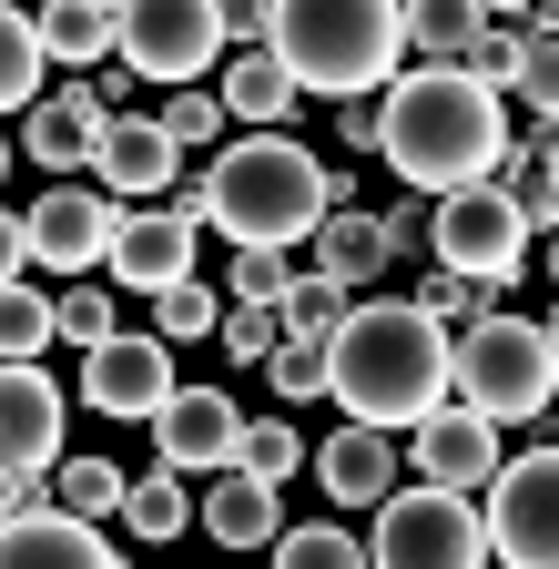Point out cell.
Returning <instances> with one entry per match:
<instances>
[{
	"label": "cell",
	"mask_w": 559,
	"mask_h": 569,
	"mask_svg": "<svg viewBox=\"0 0 559 569\" xmlns=\"http://www.w3.org/2000/svg\"><path fill=\"white\" fill-rule=\"evenodd\" d=\"M0 569H122V549L102 539V519H72L61 498H31V509L0 519Z\"/></svg>",
	"instance_id": "cell-13"
},
{
	"label": "cell",
	"mask_w": 559,
	"mask_h": 569,
	"mask_svg": "<svg viewBox=\"0 0 559 569\" xmlns=\"http://www.w3.org/2000/svg\"><path fill=\"white\" fill-rule=\"evenodd\" d=\"M224 468H244V478H296L306 468V438L286 417H264V427H234V458Z\"/></svg>",
	"instance_id": "cell-32"
},
{
	"label": "cell",
	"mask_w": 559,
	"mask_h": 569,
	"mask_svg": "<svg viewBox=\"0 0 559 569\" xmlns=\"http://www.w3.org/2000/svg\"><path fill=\"white\" fill-rule=\"evenodd\" d=\"M428 254L468 284H509L529 264V224L499 183H448V193H428Z\"/></svg>",
	"instance_id": "cell-7"
},
{
	"label": "cell",
	"mask_w": 559,
	"mask_h": 569,
	"mask_svg": "<svg viewBox=\"0 0 559 569\" xmlns=\"http://www.w3.org/2000/svg\"><path fill=\"white\" fill-rule=\"evenodd\" d=\"M21 112H31V122H21V153H31L41 173H82V163H92V132H102L92 82H82V92H51V102L31 92Z\"/></svg>",
	"instance_id": "cell-19"
},
{
	"label": "cell",
	"mask_w": 559,
	"mask_h": 569,
	"mask_svg": "<svg viewBox=\"0 0 559 569\" xmlns=\"http://www.w3.org/2000/svg\"><path fill=\"white\" fill-rule=\"evenodd\" d=\"M41 71H51V51H41L31 11H11V0H0V112H21V102L41 92Z\"/></svg>",
	"instance_id": "cell-28"
},
{
	"label": "cell",
	"mask_w": 559,
	"mask_h": 569,
	"mask_svg": "<svg viewBox=\"0 0 559 569\" xmlns=\"http://www.w3.org/2000/svg\"><path fill=\"white\" fill-rule=\"evenodd\" d=\"M458 71H478V82H499V71H509V31L488 21V31H478V41L458 51Z\"/></svg>",
	"instance_id": "cell-43"
},
{
	"label": "cell",
	"mask_w": 559,
	"mask_h": 569,
	"mask_svg": "<svg viewBox=\"0 0 559 569\" xmlns=\"http://www.w3.org/2000/svg\"><path fill=\"white\" fill-rule=\"evenodd\" d=\"M214 21H224V41H264L274 0H214Z\"/></svg>",
	"instance_id": "cell-44"
},
{
	"label": "cell",
	"mask_w": 559,
	"mask_h": 569,
	"mask_svg": "<svg viewBox=\"0 0 559 569\" xmlns=\"http://www.w3.org/2000/svg\"><path fill=\"white\" fill-rule=\"evenodd\" d=\"M102 264H112V284H132V296H153V284L193 274V224H183L173 203H122V224H112Z\"/></svg>",
	"instance_id": "cell-15"
},
{
	"label": "cell",
	"mask_w": 559,
	"mask_h": 569,
	"mask_svg": "<svg viewBox=\"0 0 559 569\" xmlns=\"http://www.w3.org/2000/svg\"><path fill=\"white\" fill-rule=\"evenodd\" d=\"M0 458H21V468L61 458V387L31 356H0Z\"/></svg>",
	"instance_id": "cell-18"
},
{
	"label": "cell",
	"mask_w": 559,
	"mask_h": 569,
	"mask_svg": "<svg viewBox=\"0 0 559 569\" xmlns=\"http://www.w3.org/2000/svg\"><path fill=\"white\" fill-rule=\"evenodd\" d=\"M112 61L143 82H203L224 61V21L214 0H112Z\"/></svg>",
	"instance_id": "cell-8"
},
{
	"label": "cell",
	"mask_w": 559,
	"mask_h": 569,
	"mask_svg": "<svg viewBox=\"0 0 559 569\" xmlns=\"http://www.w3.org/2000/svg\"><path fill=\"white\" fill-rule=\"evenodd\" d=\"M488 183L519 203V224H529V234H549V213H559V153H549V132H529V142H519V153L488 173Z\"/></svg>",
	"instance_id": "cell-26"
},
{
	"label": "cell",
	"mask_w": 559,
	"mask_h": 569,
	"mask_svg": "<svg viewBox=\"0 0 559 569\" xmlns=\"http://www.w3.org/2000/svg\"><path fill=\"white\" fill-rule=\"evenodd\" d=\"M286 254H274V244H234V274H224V296L234 306H274V296H286Z\"/></svg>",
	"instance_id": "cell-38"
},
{
	"label": "cell",
	"mask_w": 559,
	"mask_h": 569,
	"mask_svg": "<svg viewBox=\"0 0 559 569\" xmlns=\"http://www.w3.org/2000/svg\"><path fill=\"white\" fill-rule=\"evenodd\" d=\"M51 336H72V346L112 336V284H61L51 296Z\"/></svg>",
	"instance_id": "cell-39"
},
{
	"label": "cell",
	"mask_w": 559,
	"mask_h": 569,
	"mask_svg": "<svg viewBox=\"0 0 559 569\" xmlns=\"http://www.w3.org/2000/svg\"><path fill=\"white\" fill-rule=\"evenodd\" d=\"M346 306H357V284L336 274H286V296H274V316H286V336H326Z\"/></svg>",
	"instance_id": "cell-29"
},
{
	"label": "cell",
	"mask_w": 559,
	"mask_h": 569,
	"mask_svg": "<svg viewBox=\"0 0 559 569\" xmlns=\"http://www.w3.org/2000/svg\"><path fill=\"white\" fill-rule=\"evenodd\" d=\"M346 203V173H326L296 132H244L224 142L214 163H203V224L234 234V244H274V254H296L316 234V213Z\"/></svg>",
	"instance_id": "cell-3"
},
{
	"label": "cell",
	"mask_w": 559,
	"mask_h": 569,
	"mask_svg": "<svg viewBox=\"0 0 559 569\" xmlns=\"http://www.w3.org/2000/svg\"><path fill=\"white\" fill-rule=\"evenodd\" d=\"M264 549L286 559V569H367V539H357V529H336V519H326V529H274Z\"/></svg>",
	"instance_id": "cell-31"
},
{
	"label": "cell",
	"mask_w": 559,
	"mask_h": 569,
	"mask_svg": "<svg viewBox=\"0 0 559 569\" xmlns=\"http://www.w3.org/2000/svg\"><path fill=\"white\" fill-rule=\"evenodd\" d=\"M326 397L346 417H367V427H417L448 397V326L417 296L346 306L326 326Z\"/></svg>",
	"instance_id": "cell-2"
},
{
	"label": "cell",
	"mask_w": 559,
	"mask_h": 569,
	"mask_svg": "<svg viewBox=\"0 0 559 569\" xmlns=\"http://www.w3.org/2000/svg\"><path fill=\"white\" fill-rule=\"evenodd\" d=\"M153 458L173 468V478H203V468H224L234 458V427H244V407L224 397V387H173L153 417Z\"/></svg>",
	"instance_id": "cell-12"
},
{
	"label": "cell",
	"mask_w": 559,
	"mask_h": 569,
	"mask_svg": "<svg viewBox=\"0 0 559 569\" xmlns=\"http://www.w3.org/2000/svg\"><path fill=\"white\" fill-rule=\"evenodd\" d=\"M21 264H31V244H21V213H11V203H0V284H11Z\"/></svg>",
	"instance_id": "cell-45"
},
{
	"label": "cell",
	"mask_w": 559,
	"mask_h": 569,
	"mask_svg": "<svg viewBox=\"0 0 559 569\" xmlns=\"http://www.w3.org/2000/svg\"><path fill=\"white\" fill-rule=\"evenodd\" d=\"M214 102H224V122H286V112H296V82H286V61H274L264 41H244V51L224 61Z\"/></svg>",
	"instance_id": "cell-23"
},
{
	"label": "cell",
	"mask_w": 559,
	"mask_h": 569,
	"mask_svg": "<svg viewBox=\"0 0 559 569\" xmlns=\"http://www.w3.org/2000/svg\"><path fill=\"white\" fill-rule=\"evenodd\" d=\"M367 559L377 569H488V529L468 509V488H387L377 498V529H367Z\"/></svg>",
	"instance_id": "cell-6"
},
{
	"label": "cell",
	"mask_w": 559,
	"mask_h": 569,
	"mask_svg": "<svg viewBox=\"0 0 559 569\" xmlns=\"http://www.w3.org/2000/svg\"><path fill=\"white\" fill-rule=\"evenodd\" d=\"M51 346V296H41V284H0V356H41Z\"/></svg>",
	"instance_id": "cell-34"
},
{
	"label": "cell",
	"mask_w": 559,
	"mask_h": 569,
	"mask_svg": "<svg viewBox=\"0 0 559 569\" xmlns=\"http://www.w3.org/2000/svg\"><path fill=\"white\" fill-rule=\"evenodd\" d=\"M549 387H559V346L539 316H468L448 326V397L499 417V427H539L549 417Z\"/></svg>",
	"instance_id": "cell-5"
},
{
	"label": "cell",
	"mask_w": 559,
	"mask_h": 569,
	"mask_svg": "<svg viewBox=\"0 0 559 569\" xmlns=\"http://www.w3.org/2000/svg\"><path fill=\"white\" fill-rule=\"evenodd\" d=\"M377 153L397 163L407 193H448V183H488L509 163V112L499 82H478L458 61H417L377 82Z\"/></svg>",
	"instance_id": "cell-1"
},
{
	"label": "cell",
	"mask_w": 559,
	"mask_h": 569,
	"mask_svg": "<svg viewBox=\"0 0 559 569\" xmlns=\"http://www.w3.org/2000/svg\"><path fill=\"white\" fill-rule=\"evenodd\" d=\"M31 498H51V468H21V458H0V519L31 509Z\"/></svg>",
	"instance_id": "cell-42"
},
{
	"label": "cell",
	"mask_w": 559,
	"mask_h": 569,
	"mask_svg": "<svg viewBox=\"0 0 559 569\" xmlns=\"http://www.w3.org/2000/svg\"><path fill=\"white\" fill-rule=\"evenodd\" d=\"M499 82L519 92V122H529V132L559 122V112H549V102H559V21L539 11V0H529L519 31H509V71H499Z\"/></svg>",
	"instance_id": "cell-21"
},
{
	"label": "cell",
	"mask_w": 559,
	"mask_h": 569,
	"mask_svg": "<svg viewBox=\"0 0 559 569\" xmlns=\"http://www.w3.org/2000/svg\"><path fill=\"white\" fill-rule=\"evenodd\" d=\"M112 224H122V193H92V183L61 173V183L21 213V244H31V264H51V274H92L102 244H112Z\"/></svg>",
	"instance_id": "cell-10"
},
{
	"label": "cell",
	"mask_w": 559,
	"mask_h": 569,
	"mask_svg": "<svg viewBox=\"0 0 559 569\" xmlns=\"http://www.w3.org/2000/svg\"><path fill=\"white\" fill-rule=\"evenodd\" d=\"M478 11H488V21H509V11H529V0H478Z\"/></svg>",
	"instance_id": "cell-46"
},
{
	"label": "cell",
	"mask_w": 559,
	"mask_h": 569,
	"mask_svg": "<svg viewBox=\"0 0 559 569\" xmlns=\"http://www.w3.org/2000/svg\"><path fill=\"white\" fill-rule=\"evenodd\" d=\"M173 132L153 122V112H102V132H92V173H102V193H122V203H153L163 183H173Z\"/></svg>",
	"instance_id": "cell-16"
},
{
	"label": "cell",
	"mask_w": 559,
	"mask_h": 569,
	"mask_svg": "<svg viewBox=\"0 0 559 569\" xmlns=\"http://www.w3.org/2000/svg\"><path fill=\"white\" fill-rule=\"evenodd\" d=\"M397 458H417V478H438V488H478L488 468H499V417H478V407L438 397L428 417L407 427V448H397Z\"/></svg>",
	"instance_id": "cell-14"
},
{
	"label": "cell",
	"mask_w": 559,
	"mask_h": 569,
	"mask_svg": "<svg viewBox=\"0 0 559 569\" xmlns=\"http://www.w3.org/2000/svg\"><path fill=\"white\" fill-rule=\"evenodd\" d=\"M549 478H559L549 438H539V448H519V458H499V468L478 478V488H488V509H478L488 559H509V569H549V559H559V529H549Z\"/></svg>",
	"instance_id": "cell-9"
},
{
	"label": "cell",
	"mask_w": 559,
	"mask_h": 569,
	"mask_svg": "<svg viewBox=\"0 0 559 569\" xmlns=\"http://www.w3.org/2000/svg\"><path fill=\"white\" fill-rule=\"evenodd\" d=\"M377 234H387V264H397V254H428V203H397V213H377Z\"/></svg>",
	"instance_id": "cell-41"
},
{
	"label": "cell",
	"mask_w": 559,
	"mask_h": 569,
	"mask_svg": "<svg viewBox=\"0 0 559 569\" xmlns=\"http://www.w3.org/2000/svg\"><path fill=\"white\" fill-rule=\"evenodd\" d=\"M193 529H203V539H224V549H264L274 529H286V509H274V478H244V468H224L214 488L193 498Z\"/></svg>",
	"instance_id": "cell-20"
},
{
	"label": "cell",
	"mask_w": 559,
	"mask_h": 569,
	"mask_svg": "<svg viewBox=\"0 0 559 569\" xmlns=\"http://www.w3.org/2000/svg\"><path fill=\"white\" fill-rule=\"evenodd\" d=\"M397 31L417 41V61H458L488 31V11H478V0H397Z\"/></svg>",
	"instance_id": "cell-27"
},
{
	"label": "cell",
	"mask_w": 559,
	"mask_h": 569,
	"mask_svg": "<svg viewBox=\"0 0 559 569\" xmlns=\"http://www.w3.org/2000/svg\"><path fill=\"white\" fill-rule=\"evenodd\" d=\"M82 397H92V417H122V427H143L163 397H173V346L163 336H92L82 346Z\"/></svg>",
	"instance_id": "cell-11"
},
{
	"label": "cell",
	"mask_w": 559,
	"mask_h": 569,
	"mask_svg": "<svg viewBox=\"0 0 559 569\" xmlns=\"http://www.w3.org/2000/svg\"><path fill=\"white\" fill-rule=\"evenodd\" d=\"M264 51L286 61V82L296 92H377L407 31H397V0H274V21H264Z\"/></svg>",
	"instance_id": "cell-4"
},
{
	"label": "cell",
	"mask_w": 559,
	"mask_h": 569,
	"mask_svg": "<svg viewBox=\"0 0 559 569\" xmlns=\"http://www.w3.org/2000/svg\"><path fill=\"white\" fill-rule=\"evenodd\" d=\"M214 284H193V274H173V284H153V336L163 346H183V336H214Z\"/></svg>",
	"instance_id": "cell-33"
},
{
	"label": "cell",
	"mask_w": 559,
	"mask_h": 569,
	"mask_svg": "<svg viewBox=\"0 0 559 569\" xmlns=\"http://www.w3.org/2000/svg\"><path fill=\"white\" fill-rule=\"evenodd\" d=\"M0 173H11V142H0Z\"/></svg>",
	"instance_id": "cell-47"
},
{
	"label": "cell",
	"mask_w": 559,
	"mask_h": 569,
	"mask_svg": "<svg viewBox=\"0 0 559 569\" xmlns=\"http://www.w3.org/2000/svg\"><path fill=\"white\" fill-rule=\"evenodd\" d=\"M306 244H316V274H336V284H387V234H377V213H357V193L326 203Z\"/></svg>",
	"instance_id": "cell-22"
},
{
	"label": "cell",
	"mask_w": 559,
	"mask_h": 569,
	"mask_svg": "<svg viewBox=\"0 0 559 569\" xmlns=\"http://www.w3.org/2000/svg\"><path fill=\"white\" fill-rule=\"evenodd\" d=\"M214 336H224L234 367H264V346L286 336V316H274V306H234V316H214Z\"/></svg>",
	"instance_id": "cell-40"
},
{
	"label": "cell",
	"mask_w": 559,
	"mask_h": 569,
	"mask_svg": "<svg viewBox=\"0 0 559 569\" xmlns=\"http://www.w3.org/2000/svg\"><path fill=\"white\" fill-rule=\"evenodd\" d=\"M407 296L428 306L438 326H468V316H488V306H499V284H468V274H448V264H438L428 284H407Z\"/></svg>",
	"instance_id": "cell-37"
},
{
	"label": "cell",
	"mask_w": 559,
	"mask_h": 569,
	"mask_svg": "<svg viewBox=\"0 0 559 569\" xmlns=\"http://www.w3.org/2000/svg\"><path fill=\"white\" fill-rule=\"evenodd\" d=\"M316 458V478H326V509H377V498L397 488V427H367V417H346L326 448H306Z\"/></svg>",
	"instance_id": "cell-17"
},
{
	"label": "cell",
	"mask_w": 559,
	"mask_h": 569,
	"mask_svg": "<svg viewBox=\"0 0 559 569\" xmlns=\"http://www.w3.org/2000/svg\"><path fill=\"white\" fill-rule=\"evenodd\" d=\"M264 377H274V397H326V336H274Z\"/></svg>",
	"instance_id": "cell-36"
},
{
	"label": "cell",
	"mask_w": 559,
	"mask_h": 569,
	"mask_svg": "<svg viewBox=\"0 0 559 569\" xmlns=\"http://www.w3.org/2000/svg\"><path fill=\"white\" fill-rule=\"evenodd\" d=\"M153 122L173 132V153H214V132H224V102L203 92V82H173V102H163Z\"/></svg>",
	"instance_id": "cell-35"
},
{
	"label": "cell",
	"mask_w": 559,
	"mask_h": 569,
	"mask_svg": "<svg viewBox=\"0 0 559 569\" xmlns=\"http://www.w3.org/2000/svg\"><path fill=\"white\" fill-rule=\"evenodd\" d=\"M51 498H61L72 519H112L122 468H112V458H51Z\"/></svg>",
	"instance_id": "cell-30"
},
{
	"label": "cell",
	"mask_w": 559,
	"mask_h": 569,
	"mask_svg": "<svg viewBox=\"0 0 559 569\" xmlns=\"http://www.w3.org/2000/svg\"><path fill=\"white\" fill-rule=\"evenodd\" d=\"M31 31H41L51 61H82V71H92V61L112 51V0H41Z\"/></svg>",
	"instance_id": "cell-25"
},
{
	"label": "cell",
	"mask_w": 559,
	"mask_h": 569,
	"mask_svg": "<svg viewBox=\"0 0 559 569\" xmlns=\"http://www.w3.org/2000/svg\"><path fill=\"white\" fill-rule=\"evenodd\" d=\"M112 519H122L132 539H183V529H193V488H183L173 468H153V478H122Z\"/></svg>",
	"instance_id": "cell-24"
}]
</instances>
